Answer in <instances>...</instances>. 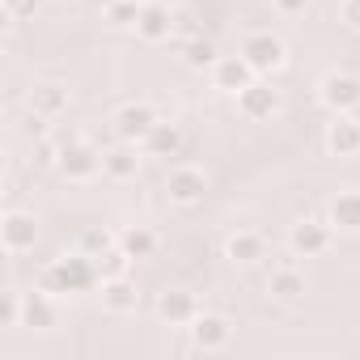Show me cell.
Returning a JSON list of instances; mask_svg holds the SVG:
<instances>
[{"mask_svg":"<svg viewBox=\"0 0 360 360\" xmlns=\"http://www.w3.org/2000/svg\"><path fill=\"white\" fill-rule=\"evenodd\" d=\"M94 259L81 250V255H64V259H56V263H47L43 271H39V288L43 292H51V297H60V292H81L89 280H94Z\"/></svg>","mask_w":360,"mask_h":360,"instance_id":"6da1fadb","label":"cell"},{"mask_svg":"<svg viewBox=\"0 0 360 360\" xmlns=\"http://www.w3.org/2000/svg\"><path fill=\"white\" fill-rule=\"evenodd\" d=\"M102 161H106V153H98L85 140H68L64 153H60V169L72 178V183H89V178H98L102 174Z\"/></svg>","mask_w":360,"mask_h":360,"instance_id":"7a4b0ae2","label":"cell"},{"mask_svg":"<svg viewBox=\"0 0 360 360\" xmlns=\"http://www.w3.org/2000/svg\"><path fill=\"white\" fill-rule=\"evenodd\" d=\"M204 191H208V178H204V169H195V165H178V169H169V178H165V195H169V204H178V208H195V204L204 200Z\"/></svg>","mask_w":360,"mask_h":360,"instance_id":"3957f363","label":"cell"},{"mask_svg":"<svg viewBox=\"0 0 360 360\" xmlns=\"http://www.w3.org/2000/svg\"><path fill=\"white\" fill-rule=\"evenodd\" d=\"M242 60L263 77V72H276V68H284V43L276 39V34H267V30H259V34H246V43H242Z\"/></svg>","mask_w":360,"mask_h":360,"instance_id":"277c9868","label":"cell"},{"mask_svg":"<svg viewBox=\"0 0 360 360\" xmlns=\"http://www.w3.org/2000/svg\"><path fill=\"white\" fill-rule=\"evenodd\" d=\"M0 242H5V250L9 255H26V250H34V242H39V221L30 217V212H5V221H0Z\"/></svg>","mask_w":360,"mask_h":360,"instance_id":"5b68a950","label":"cell"},{"mask_svg":"<svg viewBox=\"0 0 360 360\" xmlns=\"http://www.w3.org/2000/svg\"><path fill=\"white\" fill-rule=\"evenodd\" d=\"M187 330H191V343H195L200 352H221V347H229V339H233V326H229L225 314H195V322H191Z\"/></svg>","mask_w":360,"mask_h":360,"instance_id":"8992f818","label":"cell"},{"mask_svg":"<svg viewBox=\"0 0 360 360\" xmlns=\"http://www.w3.org/2000/svg\"><path fill=\"white\" fill-rule=\"evenodd\" d=\"M288 246H292V255H301V259L326 255V250H330V225H322V221H297V225L288 229Z\"/></svg>","mask_w":360,"mask_h":360,"instance_id":"52a82bcc","label":"cell"},{"mask_svg":"<svg viewBox=\"0 0 360 360\" xmlns=\"http://www.w3.org/2000/svg\"><path fill=\"white\" fill-rule=\"evenodd\" d=\"M322 102L335 110V115H347V110H356L360 106V81L356 77H347V72H330V77H322Z\"/></svg>","mask_w":360,"mask_h":360,"instance_id":"ba28073f","label":"cell"},{"mask_svg":"<svg viewBox=\"0 0 360 360\" xmlns=\"http://www.w3.org/2000/svg\"><path fill=\"white\" fill-rule=\"evenodd\" d=\"M195 314H200V305H195V297L183 292V288H165V292L157 297V318L169 322V326H191Z\"/></svg>","mask_w":360,"mask_h":360,"instance_id":"9c48e42d","label":"cell"},{"mask_svg":"<svg viewBox=\"0 0 360 360\" xmlns=\"http://www.w3.org/2000/svg\"><path fill=\"white\" fill-rule=\"evenodd\" d=\"M255 77H259V72H255L242 56H229V60H217V64H212V85L225 89V94H233V98H238L246 85H255Z\"/></svg>","mask_w":360,"mask_h":360,"instance_id":"30bf717a","label":"cell"},{"mask_svg":"<svg viewBox=\"0 0 360 360\" xmlns=\"http://www.w3.org/2000/svg\"><path fill=\"white\" fill-rule=\"evenodd\" d=\"M157 123H161V119H157V110H153L148 102L123 106V110L115 115V131H119L123 140H148V131H153Z\"/></svg>","mask_w":360,"mask_h":360,"instance_id":"8fae6325","label":"cell"},{"mask_svg":"<svg viewBox=\"0 0 360 360\" xmlns=\"http://www.w3.org/2000/svg\"><path fill=\"white\" fill-rule=\"evenodd\" d=\"M238 110H242L250 123H263V119H271V115L280 110V94L255 81V85H246V89L238 94Z\"/></svg>","mask_w":360,"mask_h":360,"instance_id":"7c38bea8","label":"cell"},{"mask_svg":"<svg viewBox=\"0 0 360 360\" xmlns=\"http://www.w3.org/2000/svg\"><path fill=\"white\" fill-rule=\"evenodd\" d=\"M169 30H174L169 5H161V0H144V5H140V18H136V34H140L144 43H161V39H169Z\"/></svg>","mask_w":360,"mask_h":360,"instance_id":"4fadbf2b","label":"cell"},{"mask_svg":"<svg viewBox=\"0 0 360 360\" xmlns=\"http://www.w3.org/2000/svg\"><path fill=\"white\" fill-rule=\"evenodd\" d=\"M267 292H271L276 301H284V305H297V301L305 297V271H297L292 263H280V267L271 271V280H267Z\"/></svg>","mask_w":360,"mask_h":360,"instance_id":"5bb4252c","label":"cell"},{"mask_svg":"<svg viewBox=\"0 0 360 360\" xmlns=\"http://www.w3.org/2000/svg\"><path fill=\"white\" fill-rule=\"evenodd\" d=\"M102 305L110 314H131L140 305V288L131 284V276H115V280H102Z\"/></svg>","mask_w":360,"mask_h":360,"instance_id":"9a60e30c","label":"cell"},{"mask_svg":"<svg viewBox=\"0 0 360 360\" xmlns=\"http://www.w3.org/2000/svg\"><path fill=\"white\" fill-rule=\"evenodd\" d=\"M30 110H34V115H43V119H60V115L68 110V89H64V85H56V81L34 85V89H30Z\"/></svg>","mask_w":360,"mask_h":360,"instance_id":"2e32d148","label":"cell"},{"mask_svg":"<svg viewBox=\"0 0 360 360\" xmlns=\"http://www.w3.org/2000/svg\"><path fill=\"white\" fill-rule=\"evenodd\" d=\"M22 322L26 326H34V330H51L56 322H60V309H56V301H51V292H30L26 301H22Z\"/></svg>","mask_w":360,"mask_h":360,"instance_id":"e0dca14e","label":"cell"},{"mask_svg":"<svg viewBox=\"0 0 360 360\" xmlns=\"http://www.w3.org/2000/svg\"><path fill=\"white\" fill-rule=\"evenodd\" d=\"M326 148H330L335 157H352V153H360V123L347 119V115H335V123L326 127Z\"/></svg>","mask_w":360,"mask_h":360,"instance_id":"ac0fdd59","label":"cell"},{"mask_svg":"<svg viewBox=\"0 0 360 360\" xmlns=\"http://www.w3.org/2000/svg\"><path fill=\"white\" fill-rule=\"evenodd\" d=\"M225 255H229L233 263H259V259L267 255V242H263L259 229H238V233L225 242Z\"/></svg>","mask_w":360,"mask_h":360,"instance_id":"d6986e66","label":"cell"},{"mask_svg":"<svg viewBox=\"0 0 360 360\" xmlns=\"http://www.w3.org/2000/svg\"><path fill=\"white\" fill-rule=\"evenodd\" d=\"M102 174L115 178V183H136V178H140V157H136V148H115V153H106Z\"/></svg>","mask_w":360,"mask_h":360,"instance_id":"ffe728a7","label":"cell"},{"mask_svg":"<svg viewBox=\"0 0 360 360\" xmlns=\"http://www.w3.org/2000/svg\"><path fill=\"white\" fill-rule=\"evenodd\" d=\"M119 246H123L131 259H153L161 242H157V233H153V229H144V225H131V229H123V233H119Z\"/></svg>","mask_w":360,"mask_h":360,"instance_id":"44dd1931","label":"cell"},{"mask_svg":"<svg viewBox=\"0 0 360 360\" xmlns=\"http://www.w3.org/2000/svg\"><path fill=\"white\" fill-rule=\"evenodd\" d=\"M330 225L360 233V191H343V195L330 204Z\"/></svg>","mask_w":360,"mask_h":360,"instance_id":"7402d4cb","label":"cell"},{"mask_svg":"<svg viewBox=\"0 0 360 360\" xmlns=\"http://www.w3.org/2000/svg\"><path fill=\"white\" fill-rule=\"evenodd\" d=\"M94 263H98V276H102V280H115V276H127L136 259H131L123 246H110V250H102Z\"/></svg>","mask_w":360,"mask_h":360,"instance_id":"603a6c76","label":"cell"},{"mask_svg":"<svg viewBox=\"0 0 360 360\" xmlns=\"http://www.w3.org/2000/svg\"><path fill=\"white\" fill-rule=\"evenodd\" d=\"M178 144H183V136H178L174 123H157V127L148 131V140H144L148 153H178Z\"/></svg>","mask_w":360,"mask_h":360,"instance_id":"cb8c5ba5","label":"cell"},{"mask_svg":"<svg viewBox=\"0 0 360 360\" xmlns=\"http://www.w3.org/2000/svg\"><path fill=\"white\" fill-rule=\"evenodd\" d=\"M106 18H110V26H136L140 0H110V5H106Z\"/></svg>","mask_w":360,"mask_h":360,"instance_id":"d4e9b609","label":"cell"},{"mask_svg":"<svg viewBox=\"0 0 360 360\" xmlns=\"http://www.w3.org/2000/svg\"><path fill=\"white\" fill-rule=\"evenodd\" d=\"M110 246H115V233H110V229H85V233H81V250H85L89 259H98V255L110 250Z\"/></svg>","mask_w":360,"mask_h":360,"instance_id":"484cf974","label":"cell"},{"mask_svg":"<svg viewBox=\"0 0 360 360\" xmlns=\"http://www.w3.org/2000/svg\"><path fill=\"white\" fill-rule=\"evenodd\" d=\"M187 64H191V68H212V64H217V47H212L208 39L187 43Z\"/></svg>","mask_w":360,"mask_h":360,"instance_id":"4316f807","label":"cell"},{"mask_svg":"<svg viewBox=\"0 0 360 360\" xmlns=\"http://www.w3.org/2000/svg\"><path fill=\"white\" fill-rule=\"evenodd\" d=\"M60 153H64V148H56L47 136H39V140H34V148H30V161H34L39 169H43V165H60Z\"/></svg>","mask_w":360,"mask_h":360,"instance_id":"83f0119b","label":"cell"},{"mask_svg":"<svg viewBox=\"0 0 360 360\" xmlns=\"http://www.w3.org/2000/svg\"><path fill=\"white\" fill-rule=\"evenodd\" d=\"M22 301H26V297H18V292L5 297V309H0V326H18V322H22Z\"/></svg>","mask_w":360,"mask_h":360,"instance_id":"f1b7e54d","label":"cell"},{"mask_svg":"<svg viewBox=\"0 0 360 360\" xmlns=\"http://www.w3.org/2000/svg\"><path fill=\"white\" fill-rule=\"evenodd\" d=\"M34 5H39V0H5V13H9L13 22H22V18L34 13Z\"/></svg>","mask_w":360,"mask_h":360,"instance_id":"f546056e","label":"cell"},{"mask_svg":"<svg viewBox=\"0 0 360 360\" xmlns=\"http://www.w3.org/2000/svg\"><path fill=\"white\" fill-rule=\"evenodd\" d=\"M339 18H343L352 30H360V0H339Z\"/></svg>","mask_w":360,"mask_h":360,"instance_id":"4dcf8cb0","label":"cell"},{"mask_svg":"<svg viewBox=\"0 0 360 360\" xmlns=\"http://www.w3.org/2000/svg\"><path fill=\"white\" fill-rule=\"evenodd\" d=\"M309 9V0H276V13H284V18H301Z\"/></svg>","mask_w":360,"mask_h":360,"instance_id":"1f68e13d","label":"cell"},{"mask_svg":"<svg viewBox=\"0 0 360 360\" xmlns=\"http://www.w3.org/2000/svg\"><path fill=\"white\" fill-rule=\"evenodd\" d=\"M161 5H174V0H161Z\"/></svg>","mask_w":360,"mask_h":360,"instance_id":"d6a6232c","label":"cell"},{"mask_svg":"<svg viewBox=\"0 0 360 360\" xmlns=\"http://www.w3.org/2000/svg\"><path fill=\"white\" fill-rule=\"evenodd\" d=\"M140 5H144V0H140Z\"/></svg>","mask_w":360,"mask_h":360,"instance_id":"836d02e7","label":"cell"}]
</instances>
